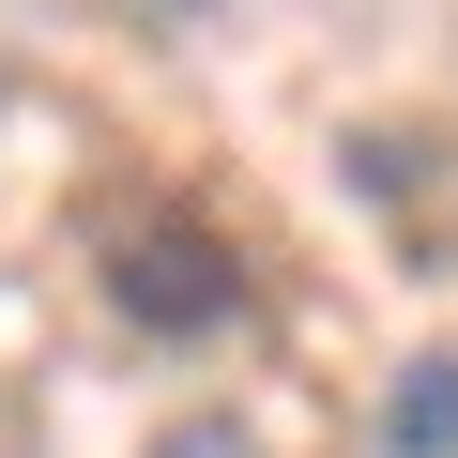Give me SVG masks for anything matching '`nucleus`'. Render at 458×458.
Returning a JSON list of instances; mask_svg holds the SVG:
<instances>
[{
	"mask_svg": "<svg viewBox=\"0 0 458 458\" xmlns=\"http://www.w3.org/2000/svg\"><path fill=\"white\" fill-rule=\"evenodd\" d=\"M138 458H260V428H245V412H168Z\"/></svg>",
	"mask_w": 458,
	"mask_h": 458,
	"instance_id": "obj_3",
	"label": "nucleus"
},
{
	"mask_svg": "<svg viewBox=\"0 0 458 458\" xmlns=\"http://www.w3.org/2000/svg\"><path fill=\"white\" fill-rule=\"evenodd\" d=\"M107 306L138 336H214V321H245V260H229L214 229H138L107 260Z\"/></svg>",
	"mask_w": 458,
	"mask_h": 458,
	"instance_id": "obj_1",
	"label": "nucleus"
},
{
	"mask_svg": "<svg viewBox=\"0 0 458 458\" xmlns=\"http://www.w3.org/2000/svg\"><path fill=\"white\" fill-rule=\"evenodd\" d=\"M382 458H458V352H412L382 382Z\"/></svg>",
	"mask_w": 458,
	"mask_h": 458,
	"instance_id": "obj_2",
	"label": "nucleus"
}]
</instances>
